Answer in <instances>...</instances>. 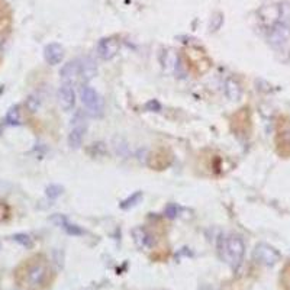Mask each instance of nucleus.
I'll use <instances>...</instances> for the list:
<instances>
[{
    "label": "nucleus",
    "instance_id": "nucleus-1",
    "mask_svg": "<svg viewBox=\"0 0 290 290\" xmlns=\"http://www.w3.org/2000/svg\"><path fill=\"white\" fill-rule=\"evenodd\" d=\"M56 279V273L42 254H35L23 260L15 270V282L23 290H48Z\"/></svg>",
    "mask_w": 290,
    "mask_h": 290
},
{
    "label": "nucleus",
    "instance_id": "nucleus-2",
    "mask_svg": "<svg viewBox=\"0 0 290 290\" xmlns=\"http://www.w3.org/2000/svg\"><path fill=\"white\" fill-rule=\"evenodd\" d=\"M218 251H219V257L228 266H231L232 269H238L245 252V245L238 235L221 236L218 242Z\"/></svg>",
    "mask_w": 290,
    "mask_h": 290
},
{
    "label": "nucleus",
    "instance_id": "nucleus-3",
    "mask_svg": "<svg viewBox=\"0 0 290 290\" xmlns=\"http://www.w3.org/2000/svg\"><path fill=\"white\" fill-rule=\"evenodd\" d=\"M276 153L282 158H290V116L280 115L276 119L274 129Z\"/></svg>",
    "mask_w": 290,
    "mask_h": 290
},
{
    "label": "nucleus",
    "instance_id": "nucleus-4",
    "mask_svg": "<svg viewBox=\"0 0 290 290\" xmlns=\"http://www.w3.org/2000/svg\"><path fill=\"white\" fill-rule=\"evenodd\" d=\"M184 57H186V67H189L192 71H194L197 74L206 73L212 65V61L208 57V54L196 47L186 48Z\"/></svg>",
    "mask_w": 290,
    "mask_h": 290
},
{
    "label": "nucleus",
    "instance_id": "nucleus-5",
    "mask_svg": "<svg viewBox=\"0 0 290 290\" xmlns=\"http://www.w3.org/2000/svg\"><path fill=\"white\" fill-rule=\"evenodd\" d=\"M80 97H81V102L87 108L90 115L97 116V117L103 115V112H105V100L95 89H92L89 86L81 87Z\"/></svg>",
    "mask_w": 290,
    "mask_h": 290
},
{
    "label": "nucleus",
    "instance_id": "nucleus-6",
    "mask_svg": "<svg viewBox=\"0 0 290 290\" xmlns=\"http://www.w3.org/2000/svg\"><path fill=\"white\" fill-rule=\"evenodd\" d=\"M232 131L236 135H244L247 136L251 131V117H250V112L248 108H242L239 109V112H236L232 116L231 119Z\"/></svg>",
    "mask_w": 290,
    "mask_h": 290
},
{
    "label": "nucleus",
    "instance_id": "nucleus-7",
    "mask_svg": "<svg viewBox=\"0 0 290 290\" xmlns=\"http://www.w3.org/2000/svg\"><path fill=\"white\" fill-rule=\"evenodd\" d=\"M173 161V154L166 148H158L148 157V166L153 170H164Z\"/></svg>",
    "mask_w": 290,
    "mask_h": 290
},
{
    "label": "nucleus",
    "instance_id": "nucleus-8",
    "mask_svg": "<svg viewBox=\"0 0 290 290\" xmlns=\"http://www.w3.org/2000/svg\"><path fill=\"white\" fill-rule=\"evenodd\" d=\"M252 258L257 263H263V264H273L279 260V254L269 245L260 244L255 247L254 252H252Z\"/></svg>",
    "mask_w": 290,
    "mask_h": 290
},
{
    "label": "nucleus",
    "instance_id": "nucleus-9",
    "mask_svg": "<svg viewBox=\"0 0 290 290\" xmlns=\"http://www.w3.org/2000/svg\"><path fill=\"white\" fill-rule=\"evenodd\" d=\"M58 102L64 111H70L76 105V92L70 83H64L58 90Z\"/></svg>",
    "mask_w": 290,
    "mask_h": 290
},
{
    "label": "nucleus",
    "instance_id": "nucleus-10",
    "mask_svg": "<svg viewBox=\"0 0 290 290\" xmlns=\"http://www.w3.org/2000/svg\"><path fill=\"white\" fill-rule=\"evenodd\" d=\"M119 51V41L116 38H103L99 41L97 54L102 59H112Z\"/></svg>",
    "mask_w": 290,
    "mask_h": 290
},
{
    "label": "nucleus",
    "instance_id": "nucleus-11",
    "mask_svg": "<svg viewBox=\"0 0 290 290\" xmlns=\"http://www.w3.org/2000/svg\"><path fill=\"white\" fill-rule=\"evenodd\" d=\"M44 57H45V61L51 65H57L61 62V59L64 57V48L57 44V42H53L50 45L45 47L44 50Z\"/></svg>",
    "mask_w": 290,
    "mask_h": 290
},
{
    "label": "nucleus",
    "instance_id": "nucleus-12",
    "mask_svg": "<svg viewBox=\"0 0 290 290\" xmlns=\"http://www.w3.org/2000/svg\"><path fill=\"white\" fill-rule=\"evenodd\" d=\"M178 59H180V57L177 56L175 50H173V48H166V50H163V53H161L160 62H161L164 71L172 73V71L175 70V65H177V62H178Z\"/></svg>",
    "mask_w": 290,
    "mask_h": 290
},
{
    "label": "nucleus",
    "instance_id": "nucleus-13",
    "mask_svg": "<svg viewBox=\"0 0 290 290\" xmlns=\"http://www.w3.org/2000/svg\"><path fill=\"white\" fill-rule=\"evenodd\" d=\"M78 74H80V61H78V59H74V61H70V62L64 64V67L59 70L61 78L65 80L67 83H68L71 78H76Z\"/></svg>",
    "mask_w": 290,
    "mask_h": 290
},
{
    "label": "nucleus",
    "instance_id": "nucleus-14",
    "mask_svg": "<svg viewBox=\"0 0 290 290\" xmlns=\"http://www.w3.org/2000/svg\"><path fill=\"white\" fill-rule=\"evenodd\" d=\"M80 74L84 83L90 81L97 74V67L92 58H86L83 62H80Z\"/></svg>",
    "mask_w": 290,
    "mask_h": 290
},
{
    "label": "nucleus",
    "instance_id": "nucleus-15",
    "mask_svg": "<svg viewBox=\"0 0 290 290\" xmlns=\"http://www.w3.org/2000/svg\"><path fill=\"white\" fill-rule=\"evenodd\" d=\"M84 132H86L84 126L76 123V126L71 129V132L68 135V145L71 148H74V150L76 148H80L81 147V142H83V138H84Z\"/></svg>",
    "mask_w": 290,
    "mask_h": 290
},
{
    "label": "nucleus",
    "instance_id": "nucleus-16",
    "mask_svg": "<svg viewBox=\"0 0 290 290\" xmlns=\"http://www.w3.org/2000/svg\"><path fill=\"white\" fill-rule=\"evenodd\" d=\"M132 235H134V241L139 248H147L153 245V238L147 233L144 228H135L132 230Z\"/></svg>",
    "mask_w": 290,
    "mask_h": 290
},
{
    "label": "nucleus",
    "instance_id": "nucleus-17",
    "mask_svg": "<svg viewBox=\"0 0 290 290\" xmlns=\"http://www.w3.org/2000/svg\"><path fill=\"white\" fill-rule=\"evenodd\" d=\"M54 221H56L58 225H59L64 231L67 232V233H70V235L80 236V235H83V233H84V231H83L78 225L70 224V222H68L62 215H57V216H54Z\"/></svg>",
    "mask_w": 290,
    "mask_h": 290
},
{
    "label": "nucleus",
    "instance_id": "nucleus-18",
    "mask_svg": "<svg viewBox=\"0 0 290 290\" xmlns=\"http://www.w3.org/2000/svg\"><path fill=\"white\" fill-rule=\"evenodd\" d=\"M225 93H227V97L232 100V102H236V100H239V97H241V87H239V84H238V81H235V80H232V78H228L227 81H225Z\"/></svg>",
    "mask_w": 290,
    "mask_h": 290
},
{
    "label": "nucleus",
    "instance_id": "nucleus-19",
    "mask_svg": "<svg viewBox=\"0 0 290 290\" xmlns=\"http://www.w3.org/2000/svg\"><path fill=\"white\" fill-rule=\"evenodd\" d=\"M10 26V15L3 0H0V34L6 32Z\"/></svg>",
    "mask_w": 290,
    "mask_h": 290
},
{
    "label": "nucleus",
    "instance_id": "nucleus-20",
    "mask_svg": "<svg viewBox=\"0 0 290 290\" xmlns=\"http://www.w3.org/2000/svg\"><path fill=\"white\" fill-rule=\"evenodd\" d=\"M280 290H290V261L285 264L280 273Z\"/></svg>",
    "mask_w": 290,
    "mask_h": 290
},
{
    "label": "nucleus",
    "instance_id": "nucleus-21",
    "mask_svg": "<svg viewBox=\"0 0 290 290\" xmlns=\"http://www.w3.org/2000/svg\"><path fill=\"white\" fill-rule=\"evenodd\" d=\"M288 35V28L282 26V25H277L273 28V34H271V39L273 42H282Z\"/></svg>",
    "mask_w": 290,
    "mask_h": 290
},
{
    "label": "nucleus",
    "instance_id": "nucleus-22",
    "mask_svg": "<svg viewBox=\"0 0 290 290\" xmlns=\"http://www.w3.org/2000/svg\"><path fill=\"white\" fill-rule=\"evenodd\" d=\"M10 216H12V209H10V206H9L4 200H0V224L9 221Z\"/></svg>",
    "mask_w": 290,
    "mask_h": 290
},
{
    "label": "nucleus",
    "instance_id": "nucleus-23",
    "mask_svg": "<svg viewBox=\"0 0 290 290\" xmlns=\"http://www.w3.org/2000/svg\"><path fill=\"white\" fill-rule=\"evenodd\" d=\"M12 239L16 241L18 244L26 247V248H31L32 247V238L29 235H26V233H16V235L12 236Z\"/></svg>",
    "mask_w": 290,
    "mask_h": 290
},
{
    "label": "nucleus",
    "instance_id": "nucleus-24",
    "mask_svg": "<svg viewBox=\"0 0 290 290\" xmlns=\"http://www.w3.org/2000/svg\"><path fill=\"white\" fill-rule=\"evenodd\" d=\"M141 197H142V193L141 192H136V193H134L131 197H128L126 200H123L122 202V209H128V208H131V206H135L139 200H141Z\"/></svg>",
    "mask_w": 290,
    "mask_h": 290
},
{
    "label": "nucleus",
    "instance_id": "nucleus-25",
    "mask_svg": "<svg viewBox=\"0 0 290 290\" xmlns=\"http://www.w3.org/2000/svg\"><path fill=\"white\" fill-rule=\"evenodd\" d=\"M61 193H62V187H61V186H57V184H53V186H50V187L47 189V196H48L50 199H56Z\"/></svg>",
    "mask_w": 290,
    "mask_h": 290
},
{
    "label": "nucleus",
    "instance_id": "nucleus-26",
    "mask_svg": "<svg viewBox=\"0 0 290 290\" xmlns=\"http://www.w3.org/2000/svg\"><path fill=\"white\" fill-rule=\"evenodd\" d=\"M7 122L12 125H18L19 123V108H13L9 114H7Z\"/></svg>",
    "mask_w": 290,
    "mask_h": 290
},
{
    "label": "nucleus",
    "instance_id": "nucleus-27",
    "mask_svg": "<svg viewBox=\"0 0 290 290\" xmlns=\"http://www.w3.org/2000/svg\"><path fill=\"white\" fill-rule=\"evenodd\" d=\"M145 109L147 111H150V112H160L161 111V105H160V102L158 100H150L147 105H145Z\"/></svg>",
    "mask_w": 290,
    "mask_h": 290
},
{
    "label": "nucleus",
    "instance_id": "nucleus-28",
    "mask_svg": "<svg viewBox=\"0 0 290 290\" xmlns=\"http://www.w3.org/2000/svg\"><path fill=\"white\" fill-rule=\"evenodd\" d=\"M212 20H213L215 23H213V25H211V31H216V29H219V26H221V23H222L224 18H222V15H221V13H216V15L212 18Z\"/></svg>",
    "mask_w": 290,
    "mask_h": 290
},
{
    "label": "nucleus",
    "instance_id": "nucleus-29",
    "mask_svg": "<svg viewBox=\"0 0 290 290\" xmlns=\"http://www.w3.org/2000/svg\"><path fill=\"white\" fill-rule=\"evenodd\" d=\"M166 215L169 218H175V215H177V206L175 205H169L166 208Z\"/></svg>",
    "mask_w": 290,
    "mask_h": 290
}]
</instances>
